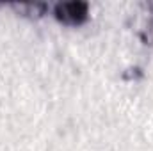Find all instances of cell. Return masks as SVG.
<instances>
[{
	"label": "cell",
	"mask_w": 153,
	"mask_h": 151,
	"mask_svg": "<svg viewBox=\"0 0 153 151\" xmlns=\"http://www.w3.org/2000/svg\"><path fill=\"white\" fill-rule=\"evenodd\" d=\"M57 16L62 20V21H68V23H78L85 18L87 14V5L82 4V2H70V4H59L57 9H55Z\"/></svg>",
	"instance_id": "obj_1"
}]
</instances>
